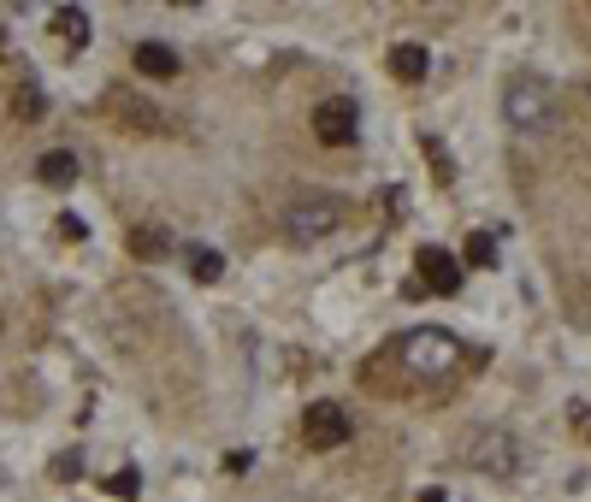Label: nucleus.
<instances>
[{"label": "nucleus", "mask_w": 591, "mask_h": 502, "mask_svg": "<svg viewBox=\"0 0 591 502\" xmlns=\"http://www.w3.org/2000/svg\"><path fill=\"white\" fill-rule=\"evenodd\" d=\"M503 107H509V125L544 130V125H550V89H544V77H532V71L509 77V95H503Z\"/></svg>", "instance_id": "nucleus-2"}, {"label": "nucleus", "mask_w": 591, "mask_h": 502, "mask_svg": "<svg viewBox=\"0 0 591 502\" xmlns=\"http://www.w3.org/2000/svg\"><path fill=\"white\" fill-rule=\"evenodd\" d=\"M414 266H420V290H438V296H456L461 290V260L450 249H420Z\"/></svg>", "instance_id": "nucleus-5"}, {"label": "nucleus", "mask_w": 591, "mask_h": 502, "mask_svg": "<svg viewBox=\"0 0 591 502\" xmlns=\"http://www.w3.org/2000/svg\"><path fill=\"white\" fill-rule=\"evenodd\" d=\"M426 48H420V42H396L391 48V71L396 77H402V83H420V77H426Z\"/></svg>", "instance_id": "nucleus-9"}, {"label": "nucleus", "mask_w": 591, "mask_h": 502, "mask_svg": "<svg viewBox=\"0 0 591 502\" xmlns=\"http://www.w3.org/2000/svg\"><path fill=\"white\" fill-rule=\"evenodd\" d=\"M54 30L66 36L71 48H83V42H89V18H83L77 6H60V12H54Z\"/></svg>", "instance_id": "nucleus-10"}, {"label": "nucleus", "mask_w": 591, "mask_h": 502, "mask_svg": "<svg viewBox=\"0 0 591 502\" xmlns=\"http://www.w3.org/2000/svg\"><path fill=\"white\" fill-rule=\"evenodd\" d=\"M36 178H42V184H54V189L77 184V154H66V148L42 154V160H36Z\"/></svg>", "instance_id": "nucleus-8"}, {"label": "nucleus", "mask_w": 591, "mask_h": 502, "mask_svg": "<svg viewBox=\"0 0 591 502\" xmlns=\"http://www.w3.org/2000/svg\"><path fill=\"white\" fill-rule=\"evenodd\" d=\"M190 272H196V278H219V272H225V260H219V254H207V249H196V254H190Z\"/></svg>", "instance_id": "nucleus-12"}, {"label": "nucleus", "mask_w": 591, "mask_h": 502, "mask_svg": "<svg viewBox=\"0 0 591 502\" xmlns=\"http://www.w3.org/2000/svg\"><path fill=\"white\" fill-rule=\"evenodd\" d=\"M461 260H467V266H491V260H497V237H491V231H473L467 249H461Z\"/></svg>", "instance_id": "nucleus-11"}, {"label": "nucleus", "mask_w": 591, "mask_h": 502, "mask_svg": "<svg viewBox=\"0 0 591 502\" xmlns=\"http://www.w3.org/2000/svg\"><path fill=\"white\" fill-rule=\"evenodd\" d=\"M302 438H308V449H337V443H349V408L314 402V408L302 414Z\"/></svg>", "instance_id": "nucleus-4"}, {"label": "nucleus", "mask_w": 591, "mask_h": 502, "mask_svg": "<svg viewBox=\"0 0 591 502\" xmlns=\"http://www.w3.org/2000/svg\"><path fill=\"white\" fill-rule=\"evenodd\" d=\"M136 485H142L136 473H113V497H136Z\"/></svg>", "instance_id": "nucleus-14"}, {"label": "nucleus", "mask_w": 591, "mask_h": 502, "mask_svg": "<svg viewBox=\"0 0 591 502\" xmlns=\"http://www.w3.org/2000/svg\"><path fill=\"white\" fill-rule=\"evenodd\" d=\"M331 225H337V207H331V201L290 207V237H296V243H308V237H326Z\"/></svg>", "instance_id": "nucleus-6"}, {"label": "nucleus", "mask_w": 591, "mask_h": 502, "mask_svg": "<svg viewBox=\"0 0 591 502\" xmlns=\"http://www.w3.org/2000/svg\"><path fill=\"white\" fill-rule=\"evenodd\" d=\"M136 71H142V77H178V54H172L166 42H142V48H136Z\"/></svg>", "instance_id": "nucleus-7"}, {"label": "nucleus", "mask_w": 591, "mask_h": 502, "mask_svg": "<svg viewBox=\"0 0 591 502\" xmlns=\"http://www.w3.org/2000/svg\"><path fill=\"white\" fill-rule=\"evenodd\" d=\"M402 361H408V373H420V378H444L461 361V343L450 337V331L420 325V331L402 337Z\"/></svg>", "instance_id": "nucleus-1"}, {"label": "nucleus", "mask_w": 591, "mask_h": 502, "mask_svg": "<svg viewBox=\"0 0 591 502\" xmlns=\"http://www.w3.org/2000/svg\"><path fill=\"white\" fill-rule=\"evenodd\" d=\"M77 473H83V461H77V455H60V461H54V479H77Z\"/></svg>", "instance_id": "nucleus-13"}, {"label": "nucleus", "mask_w": 591, "mask_h": 502, "mask_svg": "<svg viewBox=\"0 0 591 502\" xmlns=\"http://www.w3.org/2000/svg\"><path fill=\"white\" fill-rule=\"evenodd\" d=\"M420 502H450V497H444V491H426V497H420Z\"/></svg>", "instance_id": "nucleus-15"}, {"label": "nucleus", "mask_w": 591, "mask_h": 502, "mask_svg": "<svg viewBox=\"0 0 591 502\" xmlns=\"http://www.w3.org/2000/svg\"><path fill=\"white\" fill-rule=\"evenodd\" d=\"M355 130H361V113H355V101L349 95H331L314 107V136L331 142V148H349L355 142Z\"/></svg>", "instance_id": "nucleus-3"}]
</instances>
